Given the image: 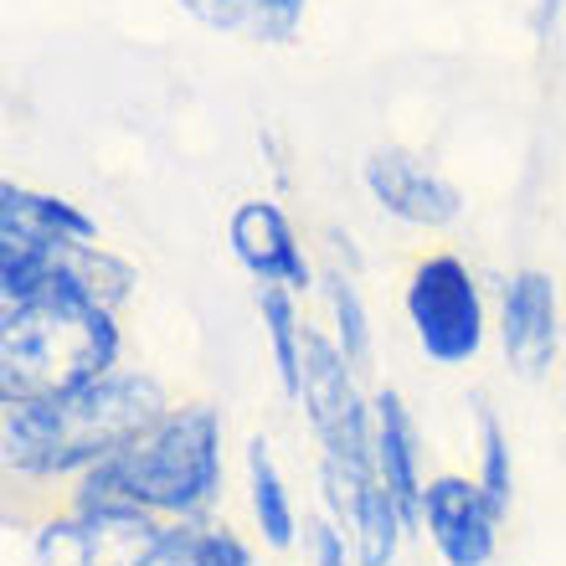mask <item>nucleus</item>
<instances>
[{"instance_id": "nucleus-1", "label": "nucleus", "mask_w": 566, "mask_h": 566, "mask_svg": "<svg viewBox=\"0 0 566 566\" xmlns=\"http://www.w3.org/2000/svg\"><path fill=\"white\" fill-rule=\"evenodd\" d=\"M170 407L165 381L145 366H119L67 397L0 402V463L15 484H77Z\"/></svg>"}, {"instance_id": "nucleus-2", "label": "nucleus", "mask_w": 566, "mask_h": 566, "mask_svg": "<svg viewBox=\"0 0 566 566\" xmlns=\"http://www.w3.org/2000/svg\"><path fill=\"white\" fill-rule=\"evenodd\" d=\"M124 350L119 310L52 279L42 294L0 304V402L83 391L119 371Z\"/></svg>"}, {"instance_id": "nucleus-3", "label": "nucleus", "mask_w": 566, "mask_h": 566, "mask_svg": "<svg viewBox=\"0 0 566 566\" xmlns=\"http://www.w3.org/2000/svg\"><path fill=\"white\" fill-rule=\"evenodd\" d=\"M227 418L217 402H176L160 422H149L135 443H124L114 459L88 469L98 490L119 494L129 505L165 525L217 521L227 500Z\"/></svg>"}, {"instance_id": "nucleus-4", "label": "nucleus", "mask_w": 566, "mask_h": 566, "mask_svg": "<svg viewBox=\"0 0 566 566\" xmlns=\"http://www.w3.org/2000/svg\"><path fill=\"white\" fill-rule=\"evenodd\" d=\"M402 319L432 371H469L494 345V298L453 248L422 253L402 279Z\"/></svg>"}, {"instance_id": "nucleus-5", "label": "nucleus", "mask_w": 566, "mask_h": 566, "mask_svg": "<svg viewBox=\"0 0 566 566\" xmlns=\"http://www.w3.org/2000/svg\"><path fill=\"white\" fill-rule=\"evenodd\" d=\"M88 242H104V227L73 196L6 180L0 186V304L42 294L62 269V258Z\"/></svg>"}, {"instance_id": "nucleus-6", "label": "nucleus", "mask_w": 566, "mask_h": 566, "mask_svg": "<svg viewBox=\"0 0 566 566\" xmlns=\"http://www.w3.org/2000/svg\"><path fill=\"white\" fill-rule=\"evenodd\" d=\"M298 418L314 443V463H340V469H371V391L360 371L340 356L325 325H310L304 340V381H298Z\"/></svg>"}, {"instance_id": "nucleus-7", "label": "nucleus", "mask_w": 566, "mask_h": 566, "mask_svg": "<svg viewBox=\"0 0 566 566\" xmlns=\"http://www.w3.org/2000/svg\"><path fill=\"white\" fill-rule=\"evenodd\" d=\"M566 345L562 283L541 263L510 269L494 289V350L515 381H546Z\"/></svg>"}, {"instance_id": "nucleus-8", "label": "nucleus", "mask_w": 566, "mask_h": 566, "mask_svg": "<svg viewBox=\"0 0 566 566\" xmlns=\"http://www.w3.org/2000/svg\"><path fill=\"white\" fill-rule=\"evenodd\" d=\"M360 191L387 222L407 232H453L463 222V191L438 160L412 145H371L360 155Z\"/></svg>"}, {"instance_id": "nucleus-9", "label": "nucleus", "mask_w": 566, "mask_h": 566, "mask_svg": "<svg viewBox=\"0 0 566 566\" xmlns=\"http://www.w3.org/2000/svg\"><path fill=\"white\" fill-rule=\"evenodd\" d=\"M505 521L510 515L484 494L474 474L438 469L422 490L418 541H428L438 566H494L500 541H505Z\"/></svg>"}, {"instance_id": "nucleus-10", "label": "nucleus", "mask_w": 566, "mask_h": 566, "mask_svg": "<svg viewBox=\"0 0 566 566\" xmlns=\"http://www.w3.org/2000/svg\"><path fill=\"white\" fill-rule=\"evenodd\" d=\"M227 253L253 283L289 289L298 298H310L325 273V263L314 258V248L304 242L279 196H248L227 211Z\"/></svg>"}, {"instance_id": "nucleus-11", "label": "nucleus", "mask_w": 566, "mask_h": 566, "mask_svg": "<svg viewBox=\"0 0 566 566\" xmlns=\"http://www.w3.org/2000/svg\"><path fill=\"white\" fill-rule=\"evenodd\" d=\"M314 490H319V515L340 525L360 566H397L402 546L412 541V521L397 505V494L381 484L371 469H340V463H314Z\"/></svg>"}, {"instance_id": "nucleus-12", "label": "nucleus", "mask_w": 566, "mask_h": 566, "mask_svg": "<svg viewBox=\"0 0 566 566\" xmlns=\"http://www.w3.org/2000/svg\"><path fill=\"white\" fill-rule=\"evenodd\" d=\"M371 453H376V474L397 494V505L407 510L412 521V536H418V510H422V490H428V438H422L418 407L407 402V391L397 381H381L371 387Z\"/></svg>"}, {"instance_id": "nucleus-13", "label": "nucleus", "mask_w": 566, "mask_h": 566, "mask_svg": "<svg viewBox=\"0 0 566 566\" xmlns=\"http://www.w3.org/2000/svg\"><path fill=\"white\" fill-rule=\"evenodd\" d=\"M242 500H248V521H253V536L263 552H294L304 541V515H298V500L289 490V474H283L279 453L263 432H248L242 438Z\"/></svg>"}, {"instance_id": "nucleus-14", "label": "nucleus", "mask_w": 566, "mask_h": 566, "mask_svg": "<svg viewBox=\"0 0 566 566\" xmlns=\"http://www.w3.org/2000/svg\"><path fill=\"white\" fill-rule=\"evenodd\" d=\"M253 314L258 335H263V356H269L273 387L289 407L298 402V381H304V340H310V319H304V298L289 289L253 283Z\"/></svg>"}, {"instance_id": "nucleus-15", "label": "nucleus", "mask_w": 566, "mask_h": 566, "mask_svg": "<svg viewBox=\"0 0 566 566\" xmlns=\"http://www.w3.org/2000/svg\"><path fill=\"white\" fill-rule=\"evenodd\" d=\"M176 6L207 31L242 36L258 46H289L310 11V0H176Z\"/></svg>"}, {"instance_id": "nucleus-16", "label": "nucleus", "mask_w": 566, "mask_h": 566, "mask_svg": "<svg viewBox=\"0 0 566 566\" xmlns=\"http://www.w3.org/2000/svg\"><path fill=\"white\" fill-rule=\"evenodd\" d=\"M314 298H319V310H325L329 340L340 345V356L366 376L376 366V319H371V304H366V289H360V273L325 263Z\"/></svg>"}, {"instance_id": "nucleus-17", "label": "nucleus", "mask_w": 566, "mask_h": 566, "mask_svg": "<svg viewBox=\"0 0 566 566\" xmlns=\"http://www.w3.org/2000/svg\"><path fill=\"white\" fill-rule=\"evenodd\" d=\"M139 566H263V562H258L253 541L217 515V521L165 525V536L149 546V556Z\"/></svg>"}, {"instance_id": "nucleus-18", "label": "nucleus", "mask_w": 566, "mask_h": 566, "mask_svg": "<svg viewBox=\"0 0 566 566\" xmlns=\"http://www.w3.org/2000/svg\"><path fill=\"white\" fill-rule=\"evenodd\" d=\"M469 418H474V479L484 484L494 505L515 510V494H521V474H515V438H510V422L500 418V407L490 402V391H469Z\"/></svg>"}, {"instance_id": "nucleus-19", "label": "nucleus", "mask_w": 566, "mask_h": 566, "mask_svg": "<svg viewBox=\"0 0 566 566\" xmlns=\"http://www.w3.org/2000/svg\"><path fill=\"white\" fill-rule=\"evenodd\" d=\"M52 279L73 283L77 294L98 298V304H108V310H129L139 294V269L129 263L124 253H114L108 242H88V248H73V253L62 258V269L52 273Z\"/></svg>"}, {"instance_id": "nucleus-20", "label": "nucleus", "mask_w": 566, "mask_h": 566, "mask_svg": "<svg viewBox=\"0 0 566 566\" xmlns=\"http://www.w3.org/2000/svg\"><path fill=\"white\" fill-rule=\"evenodd\" d=\"M304 562L310 566H360L350 536H345L329 515H310V525H304Z\"/></svg>"}, {"instance_id": "nucleus-21", "label": "nucleus", "mask_w": 566, "mask_h": 566, "mask_svg": "<svg viewBox=\"0 0 566 566\" xmlns=\"http://www.w3.org/2000/svg\"><path fill=\"white\" fill-rule=\"evenodd\" d=\"M325 248H329V258H335V269L360 273V248H356V238H350L345 227H325Z\"/></svg>"}, {"instance_id": "nucleus-22", "label": "nucleus", "mask_w": 566, "mask_h": 566, "mask_svg": "<svg viewBox=\"0 0 566 566\" xmlns=\"http://www.w3.org/2000/svg\"><path fill=\"white\" fill-rule=\"evenodd\" d=\"M562 11H566V0H536V11H531V31H536L541 46L556 36V27H562Z\"/></svg>"}, {"instance_id": "nucleus-23", "label": "nucleus", "mask_w": 566, "mask_h": 566, "mask_svg": "<svg viewBox=\"0 0 566 566\" xmlns=\"http://www.w3.org/2000/svg\"><path fill=\"white\" fill-rule=\"evenodd\" d=\"M556 381H562V402H566V345H562V360H556Z\"/></svg>"}]
</instances>
